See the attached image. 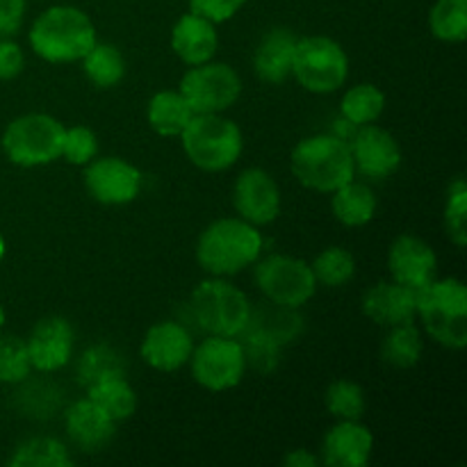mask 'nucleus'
Returning <instances> with one entry per match:
<instances>
[{"mask_svg": "<svg viewBox=\"0 0 467 467\" xmlns=\"http://www.w3.org/2000/svg\"><path fill=\"white\" fill-rule=\"evenodd\" d=\"M192 315L208 336L240 337L251 317V301L244 292L222 276L199 283L190 299Z\"/></svg>", "mask_w": 467, "mask_h": 467, "instance_id": "obj_6", "label": "nucleus"}, {"mask_svg": "<svg viewBox=\"0 0 467 467\" xmlns=\"http://www.w3.org/2000/svg\"><path fill=\"white\" fill-rule=\"evenodd\" d=\"M26 0H0V36H14L26 21Z\"/></svg>", "mask_w": 467, "mask_h": 467, "instance_id": "obj_40", "label": "nucleus"}, {"mask_svg": "<svg viewBox=\"0 0 467 467\" xmlns=\"http://www.w3.org/2000/svg\"><path fill=\"white\" fill-rule=\"evenodd\" d=\"M119 374H126V363L123 356L109 345H91L78 360V381L85 388Z\"/></svg>", "mask_w": 467, "mask_h": 467, "instance_id": "obj_31", "label": "nucleus"}, {"mask_svg": "<svg viewBox=\"0 0 467 467\" xmlns=\"http://www.w3.org/2000/svg\"><path fill=\"white\" fill-rule=\"evenodd\" d=\"M317 285L345 287L356 276V258L345 246H327L317 258L310 263Z\"/></svg>", "mask_w": 467, "mask_h": 467, "instance_id": "obj_32", "label": "nucleus"}, {"mask_svg": "<svg viewBox=\"0 0 467 467\" xmlns=\"http://www.w3.org/2000/svg\"><path fill=\"white\" fill-rule=\"evenodd\" d=\"M255 285L272 304L299 310L317 292L310 263L285 254H272L255 260Z\"/></svg>", "mask_w": 467, "mask_h": 467, "instance_id": "obj_9", "label": "nucleus"}, {"mask_svg": "<svg viewBox=\"0 0 467 467\" xmlns=\"http://www.w3.org/2000/svg\"><path fill=\"white\" fill-rule=\"evenodd\" d=\"M363 313L383 328L410 324L418 317V292L397 281H381L365 292Z\"/></svg>", "mask_w": 467, "mask_h": 467, "instance_id": "obj_20", "label": "nucleus"}, {"mask_svg": "<svg viewBox=\"0 0 467 467\" xmlns=\"http://www.w3.org/2000/svg\"><path fill=\"white\" fill-rule=\"evenodd\" d=\"M32 369L41 374H53L67 368L73 358L76 333L68 319L44 317L35 324L26 340Z\"/></svg>", "mask_w": 467, "mask_h": 467, "instance_id": "obj_15", "label": "nucleus"}, {"mask_svg": "<svg viewBox=\"0 0 467 467\" xmlns=\"http://www.w3.org/2000/svg\"><path fill=\"white\" fill-rule=\"evenodd\" d=\"M192 117H194V109L178 89L158 91L150 96L146 105V121L150 130L160 137H181Z\"/></svg>", "mask_w": 467, "mask_h": 467, "instance_id": "obj_24", "label": "nucleus"}, {"mask_svg": "<svg viewBox=\"0 0 467 467\" xmlns=\"http://www.w3.org/2000/svg\"><path fill=\"white\" fill-rule=\"evenodd\" d=\"M292 78L310 94H333L349 78V55L340 41L324 35L299 36L292 59Z\"/></svg>", "mask_w": 467, "mask_h": 467, "instance_id": "obj_8", "label": "nucleus"}, {"mask_svg": "<svg viewBox=\"0 0 467 467\" xmlns=\"http://www.w3.org/2000/svg\"><path fill=\"white\" fill-rule=\"evenodd\" d=\"M324 404L336 420H363L368 401H365L363 386L349 379H337L328 386Z\"/></svg>", "mask_w": 467, "mask_h": 467, "instance_id": "obj_34", "label": "nucleus"}, {"mask_svg": "<svg viewBox=\"0 0 467 467\" xmlns=\"http://www.w3.org/2000/svg\"><path fill=\"white\" fill-rule=\"evenodd\" d=\"M418 317L433 340L447 349L467 345V287L459 278H433L418 290Z\"/></svg>", "mask_w": 467, "mask_h": 467, "instance_id": "obj_4", "label": "nucleus"}, {"mask_svg": "<svg viewBox=\"0 0 467 467\" xmlns=\"http://www.w3.org/2000/svg\"><path fill=\"white\" fill-rule=\"evenodd\" d=\"M64 123L53 114L27 112L14 119L0 137V149L16 167L32 169L55 162L62 155Z\"/></svg>", "mask_w": 467, "mask_h": 467, "instance_id": "obj_7", "label": "nucleus"}, {"mask_svg": "<svg viewBox=\"0 0 467 467\" xmlns=\"http://www.w3.org/2000/svg\"><path fill=\"white\" fill-rule=\"evenodd\" d=\"M263 233L242 217H222L203 228L196 242V263L210 276H235L263 255Z\"/></svg>", "mask_w": 467, "mask_h": 467, "instance_id": "obj_1", "label": "nucleus"}, {"mask_svg": "<svg viewBox=\"0 0 467 467\" xmlns=\"http://www.w3.org/2000/svg\"><path fill=\"white\" fill-rule=\"evenodd\" d=\"M194 337L182 324L173 319L153 324L141 340L140 356L155 372H176L190 363Z\"/></svg>", "mask_w": 467, "mask_h": 467, "instance_id": "obj_16", "label": "nucleus"}, {"mask_svg": "<svg viewBox=\"0 0 467 467\" xmlns=\"http://www.w3.org/2000/svg\"><path fill=\"white\" fill-rule=\"evenodd\" d=\"M12 467H71V450L62 441L50 436H35L23 441L9 456Z\"/></svg>", "mask_w": 467, "mask_h": 467, "instance_id": "obj_28", "label": "nucleus"}, {"mask_svg": "<svg viewBox=\"0 0 467 467\" xmlns=\"http://www.w3.org/2000/svg\"><path fill=\"white\" fill-rule=\"evenodd\" d=\"M349 150L354 158L356 176L369 181H383L401 167V146L390 130L368 123L356 128L349 137Z\"/></svg>", "mask_w": 467, "mask_h": 467, "instance_id": "obj_13", "label": "nucleus"}, {"mask_svg": "<svg viewBox=\"0 0 467 467\" xmlns=\"http://www.w3.org/2000/svg\"><path fill=\"white\" fill-rule=\"evenodd\" d=\"M429 27L436 39L461 44L467 36V0H438L429 12Z\"/></svg>", "mask_w": 467, "mask_h": 467, "instance_id": "obj_33", "label": "nucleus"}, {"mask_svg": "<svg viewBox=\"0 0 467 467\" xmlns=\"http://www.w3.org/2000/svg\"><path fill=\"white\" fill-rule=\"evenodd\" d=\"M87 80L99 89H112L126 76V57L109 41H96L80 59Z\"/></svg>", "mask_w": 467, "mask_h": 467, "instance_id": "obj_26", "label": "nucleus"}, {"mask_svg": "<svg viewBox=\"0 0 467 467\" xmlns=\"http://www.w3.org/2000/svg\"><path fill=\"white\" fill-rule=\"evenodd\" d=\"M30 48L48 64L80 62L99 41L96 26L87 12L73 5H53L35 18L30 27Z\"/></svg>", "mask_w": 467, "mask_h": 467, "instance_id": "obj_2", "label": "nucleus"}, {"mask_svg": "<svg viewBox=\"0 0 467 467\" xmlns=\"http://www.w3.org/2000/svg\"><path fill=\"white\" fill-rule=\"evenodd\" d=\"M283 463L290 467H317L322 461H319V456L310 454L308 450H292L290 454H285Z\"/></svg>", "mask_w": 467, "mask_h": 467, "instance_id": "obj_41", "label": "nucleus"}, {"mask_svg": "<svg viewBox=\"0 0 467 467\" xmlns=\"http://www.w3.org/2000/svg\"><path fill=\"white\" fill-rule=\"evenodd\" d=\"M233 205H235L237 217L254 226H267L276 222L281 214V187L274 181L269 171L260 167H249L237 176L233 187Z\"/></svg>", "mask_w": 467, "mask_h": 467, "instance_id": "obj_14", "label": "nucleus"}, {"mask_svg": "<svg viewBox=\"0 0 467 467\" xmlns=\"http://www.w3.org/2000/svg\"><path fill=\"white\" fill-rule=\"evenodd\" d=\"M182 150L196 169L228 171L244 150L240 126L223 114H194L181 135Z\"/></svg>", "mask_w": 467, "mask_h": 467, "instance_id": "obj_5", "label": "nucleus"}, {"mask_svg": "<svg viewBox=\"0 0 467 467\" xmlns=\"http://www.w3.org/2000/svg\"><path fill=\"white\" fill-rule=\"evenodd\" d=\"M64 429L73 447L82 454H99L112 442L117 422L108 418L89 397L73 401L64 413Z\"/></svg>", "mask_w": 467, "mask_h": 467, "instance_id": "obj_19", "label": "nucleus"}, {"mask_svg": "<svg viewBox=\"0 0 467 467\" xmlns=\"http://www.w3.org/2000/svg\"><path fill=\"white\" fill-rule=\"evenodd\" d=\"M244 331L267 336L281 347H285L287 342H292L301 333V317L296 315L295 308H285V306L269 301L263 308H251V317Z\"/></svg>", "mask_w": 467, "mask_h": 467, "instance_id": "obj_27", "label": "nucleus"}, {"mask_svg": "<svg viewBox=\"0 0 467 467\" xmlns=\"http://www.w3.org/2000/svg\"><path fill=\"white\" fill-rule=\"evenodd\" d=\"M178 91L194 114H223L240 100L242 78L231 64L210 59L187 68Z\"/></svg>", "mask_w": 467, "mask_h": 467, "instance_id": "obj_11", "label": "nucleus"}, {"mask_svg": "<svg viewBox=\"0 0 467 467\" xmlns=\"http://www.w3.org/2000/svg\"><path fill=\"white\" fill-rule=\"evenodd\" d=\"M192 379L208 392H226L242 383L246 356L240 337L208 336L194 345L190 356Z\"/></svg>", "mask_w": 467, "mask_h": 467, "instance_id": "obj_10", "label": "nucleus"}, {"mask_svg": "<svg viewBox=\"0 0 467 467\" xmlns=\"http://www.w3.org/2000/svg\"><path fill=\"white\" fill-rule=\"evenodd\" d=\"M379 201L368 182L351 178L331 194V213L342 226L363 228L377 217Z\"/></svg>", "mask_w": 467, "mask_h": 467, "instance_id": "obj_23", "label": "nucleus"}, {"mask_svg": "<svg viewBox=\"0 0 467 467\" xmlns=\"http://www.w3.org/2000/svg\"><path fill=\"white\" fill-rule=\"evenodd\" d=\"M290 169L299 185L319 194H333L337 187L356 178L349 141L331 132L304 137L292 149Z\"/></svg>", "mask_w": 467, "mask_h": 467, "instance_id": "obj_3", "label": "nucleus"}, {"mask_svg": "<svg viewBox=\"0 0 467 467\" xmlns=\"http://www.w3.org/2000/svg\"><path fill=\"white\" fill-rule=\"evenodd\" d=\"M249 0H190V12L201 14L213 23H226L240 12Z\"/></svg>", "mask_w": 467, "mask_h": 467, "instance_id": "obj_38", "label": "nucleus"}, {"mask_svg": "<svg viewBox=\"0 0 467 467\" xmlns=\"http://www.w3.org/2000/svg\"><path fill=\"white\" fill-rule=\"evenodd\" d=\"M374 454V433L360 420H337L322 441L319 461L328 467H365Z\"/></svg>", "mask_w": 467, "mask_h": 467, "instance_id": "obj_18", "label": "nucleus"}, {"mask_svg": "<svg viewBox=\"0 0 467 467\" xmlns=\"http://www.w3.org/2000/svg\"><path fill=\"white\" fill-rule=\"evenodd\" d=\"M445 231L459 249L467 244V185L461 176L447 187Z\"/></svg>", "mask_w": 467, "mask_h": 467, "instance_id": "obj_36", "label": "nucleus"}, {"mask_svg": "<svg viewBox=\"0 0 467 467\" xmlns=\"http://www.w3.org/2000/svg\"><path fill=\"white\" fill-rule=\"evenodd\" d=\"M26 68V53L12 36H0V80H14Z\"/></svg>", "mask_w": 467, "mask_h": 467, "instance_id": "obj_39", "label": "nucleus"}, {"mask_svg": "<svg viewBox=\"0 0 467 467\" xmlns=\"http://www.w3.org/2000/svg\"><path fill=\"white\" fill-rule=\"evenodd\" d=\"M73 167H87L94 158H99V137L87 126L64 128L62 155Z\"/></svg>", "mask_w": 467, "mask_h": 467, "instance_id": "obj_37", "label": "nucleus"}, {"mask_svg": "<svg viewBox=\"0 0 467 467\" xmlns=\"http://www.w3.org/2000/svg\"><path fill=\"white\" fill-rule=\"evenodd\" d=\"M171 44L173 55L181 59L187 67H196L214 59L219 48V35H217V23L210 18L201 16L196 12H187L173 23L171 27Z\"/></svg>", "mask_w": 467, "mask_h": 467, "instance_id": "obj_21", "label": "nucleus"}, {"mask_svg": "<svg viewBox=\"0 0 467 467\" xmlns=\"http://www.w3.org/2000/svg\"><path fill=\"white\" fill-rule=\"evenodd\" d=\"M5 254H7V242H5V237L0 235V263H3Z\"/></svg>", "mask_w": 467, "mask_h": 467, "instance_id": "obj_42", "label": "nucleus"}, {"mask_svg": "<svg viewBox=\"0 0 467 467\" xmlns=\"http://www.w3.org/2000/svg\"><path fill=\"white\" fill-rule=\"evenodd\" d=\"M388 272L392 281L418 292L436 278L438 255L422 237L400 235L388 249Z\"/></svg>", "mask_w": 467, "mask_h": 467, "instance_id": "obj_17", "label": "nucleus"}, {"mask_svg": "<svg viewBox=\"0 0 467 467\" xmlns=\"http://www.w3.org/2000/svg\"><path fill=\"white\" fill-rule=\"evenodd\" d=\"M299 36L287 27H272L265 32L254 50V71L267 85H283L292 76V59Z\"/></svg>", "mask_w": 467, "mask_h": 467, "instance_id": "obj_22", "label": "nucleus"}, {"mask_svg": "<svg viewBox=\"0 0 467 467\" xmlns=\"http://www.w3.org/2000/svg\"><path fill=\"white\" fill-rule=\"evenodd\" d=\"M386 109V94L372 82H358L349 87L340 99V117L356 128L377 123Z\"/></svg>", "mask_w": 467, "mask_h": 467, "instance_id": "obj_30", "label": "nucleus"}, {"mask_svg": "<svg viewBox=\"0 0 467 467\" xmlns=\"http://www.w3.org/2000/svg\"><path fill=\"white\" fill-rule=\"evenodd\" d=\"M424 354V340L420 328L410 324H400V327L388 328L386 337L381 345V358L386 360L390 368L410 369L422 360Z\"/></svg>", "mask_w": 467, "mask_h": 467, "instance_id": "obj_29", "label": "nucleus"}, {"mask_svg": "<svg viewBox=\"0 0 467 467\" xmlns=\"http://www.w3.org/2000/svg\"><path fill=\"white\" fill-rule=\"evenodd\" d=\"M5 322H7V313H5V308H3V304H0V331H3V327H5Z\"/></svg>", "mask_w": 467, "mask_h": 467, "instance_id": "obj_43", "label": "nucleus"}, {"mask_svg": "<svg viewBox=\"0 0 467 467\" xmlns=\"http://www.w3.org/2000/svg\"><path fill=\"white\" fill-rule=\"evenodd\" d=\"M32 374L30 354L23 337L0 336V383L18 386Z\"/></svg>", "mask_w": 467, "mask_h": 467, "instance_id": "obj_35", "label": "nucleus"}, {"mask_svg": "<svg viewBox=\"0 0 467 467\" xmlns=\"http://www.w3.org/2000/svg\"><path fill=\"white\" fill-rule=\"evenodd\" d=\"M85 397H89V400L117 424L130 420L132 415H135L137 404H140L135 388L128 383L126 374H119V377H109L94 383V386L87 388Z\"/></svg>", "mask_w": 467, "mask_h": 467, "instance_id": "obj_25", "label": "nucleus"}, {"mask_svg": "<svg viewBox=\"0 0 467 467\" xmlns=\"http://www.w3.org/2000/svg\"><path fill=\"white\" fill-rule=\"evenodd\" d=\"M82 181L91 199L99 201L100 205H128L140 196L144 176L140 167L128 160L105 155L87 164Z\"/></svg>", "mask_w": 467, "mask_h": 467, "instance_id": "obj_12", "label": "nucleus"}]
</instances>
